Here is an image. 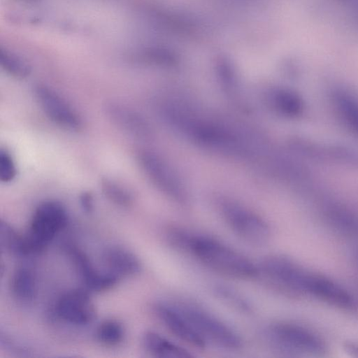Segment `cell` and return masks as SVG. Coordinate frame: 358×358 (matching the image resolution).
Returning <instances> with one entry per match:
<instances>
[{"mask_svg":"<svg viewBox=\"0 0 358 358\" xmlns=\"http://www.w3.org/2000/svg\"><path fill=\"white\" fill-rule=\"evenodd\" d=\"M162 113L173 127L203 146L236 155L252 152L245 141L234 131L203 119L189 108L169 103L163 107Z\"/></svg>","mask_w":358,"mask_h":358,"instance_id":"obj_1","label":"cell"},{"mask_svg":"<svg viewBox=\"0 0 358 358\" xmlns=\"http://www.w3.org/2000/svg\"><path fill=\"white\" fill-rule=\"evenodd\" d=\"M186 252L211 270L238 279L259 275L258 266L241 253L210 237L192 234Z\"/></svg>","mask_w":358,"mask_h":358,"instance_id":"obj_2","label":"cell"},{"mask_svg":"<svg viewBox=\"0 0 358 358\" xmlns=\"http://www.w3.org/2000/svg\"><path fill=\"white\" fill-rule=\"evenodd\" d=\"M260 336L267 346L283 353L319 354L326 348L317 334L292 322H277L266 325L261 330Z\"/></svg>","mask_w":358,"mask_h":358,"instance_id":"obj_3","label":"cell"},{"mask_svg":"<svg viewBox=\"0 0 358 358\" xmlns=\"http://www.w3.org/2000/svg\"><path fill=\"white\" fill-rule=\"evenodd\" d=\"M68 222L65 207L57 201H45L36 208L28 231L24 236L26 255L41 252Z\"/></svg>","mask_w":358,"mask_h":358,"instance_id":"obj_4","label":"cell"},{"mask_svg":"<svg viewBox=\"0 0 358 358\" xmlns=\"http://www.w3.org/2000/svg\"><path fill=\"white\" fill-rule=\"evenodd\" d=\"M176 303L206 345L210 343L227 350L241 348L240 336L215 315L194 303L182 301Z\"/></svg>","mask_w":358,"mask_h":358,"instance_id":"obj_5","label":"cell"},{"mask_svg":"<svg viewBox=\"0 0 358 358\" xmlns=\"http://www.w3.org/2000/svg\"><path fill=\"white\" fill-rule=\"evenodd\" d=\"M220 209L226 222L239 238L255 245L268 241L270 228L260 216L231 201H222Z\"/></svg>","mask_w":358,"mask_h":358,"instance_id":"obj_6","label":"cell"},{"mask_svg":"<svg viewBox=\"0 0 358 358\" xmlns=\"http://www.w3.org/2000/svg\"><path fill=\"white\" fill-rule=\"evenodd\" d=\"M259 275L280 289L293 293L305 294L310 271L292 259L279 255L265 257L258 266Z\"/></svg>","mask_w":358,"mask_h":358,"instance_id":"obj_7","label":"cell"},{"mask_svg":"<svg viewBox=\"0 0 358 358\" xmlns=\"http://www.w3.org/2000/svg\"><path fill=\"white\" fill-rule=\"evenodd\" d=\"M138 161L145 174L162 192L180 204L188 202L187 193L179 178L158 155L141 150L138 154Z\"/></svg>","mask_w":358,"mask_h":358,"instance_id":"obj_8","label":"cell"},{"mask_svg":"<svg viewBox=\"0 0 358 358\" xmlns=\"http://www.w3.org/2000/svg\"><path fill=\"white\" fill-rule=\"evenodd\" d=\"M34 96L45 115L56 124L70 131H79L83 122L79 115L59 94L44 85L34 87Z\"/></svg>","mask_w":358,"mask_h":358,"instance_id":"obj_9","label":"cell"},{"mask_svg":"<svg viewBox=\"0 0 358 358\" xmlns=\"http://www.w3.org/2000/svg\"><path fill=\"white\" fill-rule=\"evenodd\" d=\"M154 310L166 328L177 338L196 348L206 346L176 303L159 301L155 304Z\"/></svg>","mask_w":358,"mask_h":358,"instance_id":"obj_10","label":"cell"},{"mask_svg":"<svg viewBox=\"0 0 358 358\" xmlns=\"http://www.w3.org/2000/svg\"><path fill=\"white\" fill-rule=\"evenodd\" d=\"M56 311L64 320L77 325L90 323L95 317V308L88 293L78 289L65 293L59 299Z\"/></svg>","mask_w":358,"mask_h":358,"instance_id":"obj_11","label":"cell"},{"mask_svg":"<svg viewBox=\"0 0 358 358\" xmlns=\"http://www.w3.org/2000/svg\"><path fill=\"white\" fill-rule=\"evenodd\" d=\"M103 110L112 124L129 135L141 140L151 136L152 130L147 120L130 107L109 101L105 104Z\"/></svg>","mask_w":358,"mask_h":358,"instance_id":"obj_12","label":"cell"},{"mask_svg":"<svg viewBox=\"0 0 358 358\" xmlns=\"http://www.w3.org/2000/svg\"><path fill=\"white\" fill-rule=\"evenodd\" d=\"M306 294L340 308H350L354 303L352 296L340 285L326 276L312 272Z\"/></svg>","mask_w":358,"mask_h":358,"instance_id":"obj_13","label":"cell"},{"mask_svg":"<svg viewBox=\"0 0 358 358\" xmlns=\"http://www.w3.org/2000/svg\"><path fill=\"white\" fill-rule=\"evenodd\" d=\"M71 254L87 289L100 292L116 284L117 276L108 271L101 273L94 270L88 258L79 250L72 249Z\"/></svg>","mask_w":358,"mask_h":358,"instance_id":"obj_14","label":"cell"},{"mask_svg":"<svg viewBox=\"0 0 358 358\" xmlns=\"http://www.w3.org/2000/svg\"><path fill=\"white\" fill-rule=\"evenodd\" d=\"M294 148L298 151L310 157L341 163L358 164V152L347 148L315 143L303 140L294 142Z\"/></svg>","mask_w":358,"mask_h":358,"instance_id":"obj_15","label":"cell"},{"mask_svg":"<svg viewBox=\"0 0 358 358\" xmlns=\"http://www.w3.org/2000/svg\"><path fill=\"white\" fill-rule=\"evenodd\" d=\"M102 259L107 271L118 278L135 275L141 270L138 259L132 252L120 247L106 248Z\"/></svg>","mask_w":358,"mask_h":358,"instance_id":"obj_16","label":"cell"},{"mask_svg":"<svg viewBox=\"0 0 358 358\" xmlns=\"http://www.w3.org/2000/svg\"><path fill=\"white\" fill-rule=\"evenodd\" d=\"M266 99L271 108L286 117H297L303 109V103L299 95L289 89H271L267 92Z\"/></svg>","mask_w":358,"mask_h":358,"instance_id":"obj_17","label":"cell"},{"mask_svg":"<svg viewBox=\"0 0 358 358\" xmlns=\"http://www.w3.org/2000/svg\"><path fill=\"white\" fill-rule=\"evenodd\" d=\"M143 344L152 355L159 358H190V352L155 331H147L143 336Z\"/></svg>","mask_w":358,"mask_h":358,"instance_id":"obj_18","label":"cell"},{"mask_svg":"<svg viewBox=\"0 0 358 358\" xmlns=\"http://www.w3.org/2000/svg\"><path fill=\"white\" fill-rule=\"evenodd\" d=\"M331 99L341 119L358 136V99L348 91L339 88L332 92Z\"/></svg>","mask_w":358,"mask_h":358,"instance_id":"obj_19","label":"cell"},{"mask_svg":"<svg viewBox=\"0 0 358 358\" xmlns=\"http://www.w3.org/2000/svg\"><path fill=\"white\" fill-rule=\"evenodd\" d=\"M326 217L331 225L339 232L358 237V215L351 210L336 204L327 207Z\"/></svg>","mask_w":358,"mask_h":358,"instance_id":"obj_20","label":"cell"},{"mask_svg":"<svg viewBox=\"0 0 358 358\" xmlns=\"http://www.w3.org/2000/svg\"><path fill=\"white\" fill-rule=\"evenodd\" d=\"M11 290L19 300L28 302L36 294V278L34 272L27 266L18 267L11 278Z\"/></svg>","mask_w":358,"mask_h":358,"instance_id":"obj_21","label":"cell"},{"mask_svg":"<svg viewBox=\"0 0 358 358\" xmlns=\"http://www.w3.org/2000/svg\"><path fill=\"white\" fill-rule=\"evenodd\" d=\"M101 188L104 196L113 203L121 207H129L133 203L131 193L121 184L105 178L101 180Z\"/></svg>","mask_w":358,"mask_h":358,"instance_id":"obj_22","label":"cell"},{"mask_svg":"<svg viewBox=\"0 0 358 358\" xmlns=\"http://www.w3.org/2000/svg\"><path fill=\"white\" fill-rule=\"evenodd\" d=\"M0 245L1 249L17 255H26L24 238L6 222H0Z\"/></svg>","mask_w":358,"mask_h":358,"instance_id":"obj_23","label":"cell"},{"mask_svg":"<svg viewBox=\"0 0 358 358\" xmlns=\"http://www.w3.org/2000/svg\"><path fill=\"white\" fill-rule=\"evenodd\" d=\"M0 64L10 75L17 78H24L31 73V66L23 59L7 50H1Z\"/></svg>","mask_w":358,"mask_h":358,"instance_id":"obj_24","label":"cell"},{"mask_svg":"<svg viewBox=\"0 0 358 358\" xmlns=\"http://www.w3.org/2000/svg\"><path fill=\"white\" fill-rule=\"evenodd\" d=\"M215 295L228 306L244 313L252 311L250 303L236 290L224 285H217L214 288Z\"/></svg>","mask_w":358,"mask_h":358,"instance_id":"obj_25","label":"cell"},{"mask_svg":"<svg viewBox=\"0 0 358 358\" xmlns=\"http://www.w3.org/2000/svg\"><path fill=\"white\" fill-rule=\"evenodd\" d=\"M124 331L122 325L115 320L102 322L96 331L99 341L106 345H115L123 340Z\"/></svg>","mask_w":358,"mask_h":358,"instance_id":"obj_26","label":"cell"},{"mask_svg":"<svg viewBox=\"0 0 358 358\" xmlns=\"http://www.w3.org/2000/svg\"><path fill=\"white\" fill-rule=\"evenodd\" d=\"M15 162L10 153L6 150H0V180L9 182L16 176Z\"/></svg>","mask_w":358,"mask_h":358,"instance_id":"obj_27","label":"cell"},{"mask_svg":"<svg viewBox=\"0 0 358 358\" xmlns=\"http://www.w3.org/2000/svg\"><path fill=\"white\" fill-rule=\"evenodd\" d=\"M80 203L83 211L90 213L94 209V199L92 194L89 192H84L80 196Z\"/></svg>","mask_w":358,"mask_h":358,"instance_id":"obj_28","label":"cell"},{"mask_svg":"<svg viewBox=\"0 0 358 358\" xmlns=\"http://www.w3.org/2000/svg\"><path fill=\"white\" fill-rule=\"evenodd\" d=\"M346 352L352 356L358 357V344L354 343H348L345 345Z\"/></svg>","mask_w":358,"mask_h":358,"instance_id":"obj_29","label":"cell"}]
</instances>
